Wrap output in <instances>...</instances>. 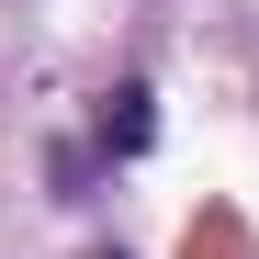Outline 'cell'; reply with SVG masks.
<instances>
[{"instance_id":"obj_1","label":"cell","mask_w":259,"mask_h":259,"mask_svg":"<svg viewBox=\"0 0 259 259\" xmlns=\"http://www.w3.org/2000/svg\"><path fill=\"white\" fill-rule=\"evenodd\" d=\"M147 136H158V113H147V79H124V91L102 102V147H113V158H147Z\"/></svg>"}]
</instances>
